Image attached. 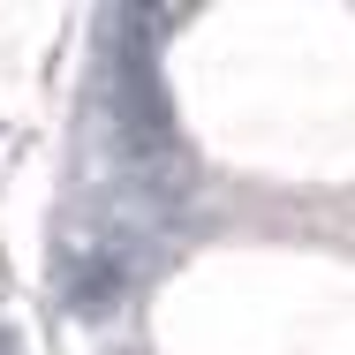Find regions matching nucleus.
Returning a JSON list of instances; mask_svg holds the SVG:
<instances>
[{
  "label": "nucleus",
  "instance_id": "nucleus-1",
  "mask_svg": "<svg viewBox=\"0 0 355 355\" xmlns=\"http://www.w3.org/2000/svg\"><path fill=\"white\" fill-rule=\"evenodd\" d=\"M0 355H8V340H0Z\"/></svg>",
  "mask_w": 355,
  "mask_h": 355
}]
</instances>
